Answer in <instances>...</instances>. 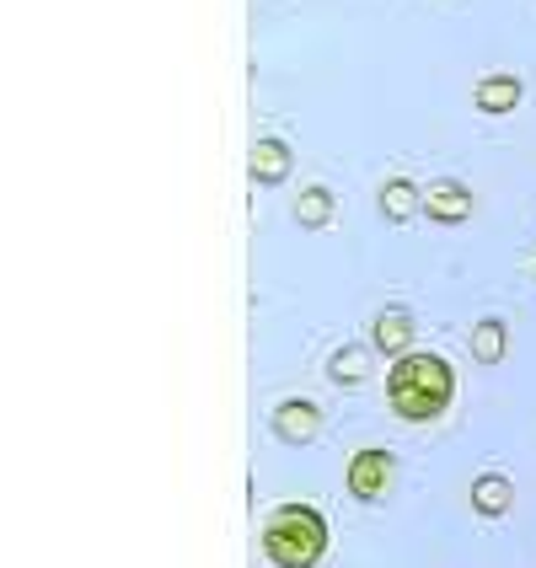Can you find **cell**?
<instances>
[{
    "mask_svg": "<svg viewBox=\"0 0 536 568\" xmlns=\"http://www.w3.org/2000/svg\"><path fill=\"white\" fill-rule=\"evenodd\" d=\"M451 397H456V371L445 365L441 354H403L397 365H392V376H386V403L392 413L403 418V424H429V418H441L451 408Z\"/></svg>",
    "mask_w": 536,
    "mask_h": 568,
    "instance_id": "obj_1",
    "label": "cell"
},
{
    "mask_svg": "<svg viewBox=\"0 0 536 568\" xmlns=\"http://www.w3.org/2000/svg\"><path fill=\"white\" fill-rule=\"evenodd\" d=\"M263 552L274 568H316L327 552V520L312 505H280L263 526Z\"/></svg>",
    "mask_w": 536,
    "mask_h": 568,
    "instance_id": "obj_2",
    "label": "cell"
},
{
    "mask_svg": "<svg viewBox=\"0 0 536 568\" xmlns=\"http://www.w3.org/2000/svg\"><path fill=\"white\" fill-rule=\"evenodd\" d=\"M392 483H397V456L381 450V445H365V450L348 462V494L365 499V505H381V499L392 494Z\"/></svg>",
    "mask_w": 536,
    "mask_h": 568,
    "instance_id": "obj_3",
    "label": "cell"
},
{
    "mask_svg": "<svg viewBox=\"0 0 536 568\" xmlns=\"http://www.w3.org/2000/svg\"><path fill=\"white\" fill-rule=\"evenodd\" d=\"M424 215H429V221H441V225L473 221V189H467V183H456V178L429 183V189H424Z\"/></svg>",
    "mask_w": 536,
    "mask_h": 568,
    "instance_id": "obj_4",
    "label": "cell"
},
{
    "mask_svg": "<svg viewBox=\"0 0 536 568\" xmlns=\"http://www.w3.org/2000/svg\"><path fill=\"white\" fill-rule=\"evenodd\" d=\"M274 435H280L284 445H306L322 435V408H316L312 397H290V403H280L274 408Z\"/></svg>",
    "mask_w": 536,
    "mask_h": 568,
    "instance_id": "obj_5",
    "label": "cell"
},
{
    "mask_svg": "<svg viewBox=\"0 0 536 568\" xmlns=\"http://www.w3.org/2000/svg\"><path fill=\"white\" fill-rule=\"evenodd\" d=\"M413 316L397 312V306H386V312L371 322V344L381 348V354H392V359H403V354H413Z\"/></svg>",
    "mask_w": 536,
    "mask_h": 568,
    "instance_id": "obj_6",
    "label": "cell"
},
{
    "mask_svg": "<svg viewBox=\"0 0 536 568\" xmlns=\"http://www.w3.org/2000/svg\"><path fill=\"white\" fill-rule=\"evenodd\" d=\"M520 97H526V87H520V75H483L473 87V102H477V113H515L520 108Z\"/></svg>",
    "mask_w": 536,
    "mask_h": 568,
    "instance_id": "obj_7",
    "label": "cell"
},
{
    "mask_svg": "<svg viewBox=\"0 0 536 568\" xmlns=\"http://www.w3.org/2000/svg\"><path fill=\"white\" fill-rule=\"evenodd\" d=\"M290 178V145L284 140H257L253 145V183L257 189H274V183H284Z\"/></svg>",
    "mask_w": 536,
    "mask_h": 568,
    "instance_id": "obj_8",
    "label": "cell"
},
{
    "mask_svg": "<svg viewBox=\"0 0 536 568\" xmlns=\"http://www.w3.org/2000/svg\"><path fill=\"white\" fill-rule=\"evenodd\" d=\"M509 505H515V483H509V477H499V473L473 477V509L477 515L499 520V515H509Z\"/></svg>",
    "mask_w": 536,
    "mask_h": 568,
    "instance_id": "obj_9",
    "label": "cell"
},
{
    "mask_svg": "<svg viewBox=\"0 0 536 568\" xmlns=\"http://www.w3.org/2000/svg\"><path fill=\"white\" fill-rule=\"evenodd\" d=\"M424 210V189H413L408 178H392L386 189H381V215L392 225H403V221H413Z\"/></svg>",
    "mask_w": 536,
    "mask_h": 568,
    "instance_id": "obj_10",
    "label": "cell"
},
{
    "mask_svg": "<svg viewBox=\"0 0 536 568\" xmlns=\"http://www.w3.org/2000/svg\"><path fill=\"white\" fill-rule=\"evenodd\" d=\"M505 348H509V327L499 322V316H483V322L473 327V359L477 365H499Z\"/></svg>",
    "mask_w": 536,
    "mask_h": 568,
    "instance_id": "obj_11",
    "label": "cell"
},
{
    "mask_svg": "<svg viewBox=\"0 0 536 568\" xmlns=\"http://www.w3.org/2000/svg\"><path fill=\"white\" fill-rule=\"evenodd\" d=\"M295 221L306 225V231H316V225L333 221V193L322 189V183H312V189H301V199H295Z\"/></svg>",
    "mask_w": 536,
    "mask_h": 568,
    "instance_id": "obj_12",
    "label": "cell"
},
{
    "mask_svg": "<svg viewBox=\"0 0 536 568\" xmlns=\"http://www.w3.org/2000/svg\"><path fill=\"white\" fill-rule=\"evenodd\" d=\"M327 376L338 381V386H360V381L371 376V354H365V348H338V354L327 359Z\"/></svg>",
    "mask_w": 536,
    "mask_h": 568,
    "instance_id": "obj_13",
    "label": "cell"
}]
</instances>
